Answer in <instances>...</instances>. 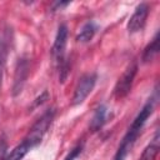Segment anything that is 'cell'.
<instances>
[{"label": "cell", "instance_id": "obj_1", "mask_svg": "<svg viewBox=\"0 0 160 160\" xmlns=\"http://www.w3.org/2000/svg\"><path fill=\"white\" fill-rule=\"evenodd\" d=\"M54 116H55L54 109L46 110L36 120V122L31 126V129L29 130L26 136L22 139V141L20 144H18L10 151V154L8 155V160H22L31 149L38 146L42 141L45 134L48 132V130H49V128L54 120Z\"/></svg>", "mask_w": 160, "mask_h": 160}, {"label": "cell", "instance_id": "obj_2", "mask_svg": "<svg viewBox=\"0 0 160 160\" xmlns=\"http://www.w3.org/2000/svg\"><path fill=\"white\" fill-rule=\"evenodd\" d=\"M158 96H156V91L155 94L148 99V101L144 104V106L141 108V110L139 111V114L135 116V119L132 120L131 125L129 126L128 131L125 132L121 142L119 144V148L112 158V160H125L126 156L129 155V152L131 151L132 146L136 142L138 136L140 135L146 120L150 118V115L154 111V106H155V101H156Z\"/></svg>", "mask_w": 160, "mask_h": 160}, {"label": "cell", "instance_id": "obj_3", "mask_svg": "<svg viewBox=\"0 0 160 160\" xmlns=\"http://www.w3.org/2000/svg\"><path fill=\"white\" fill-rule=\"evenodd\" d=\"M96 80H98V75L95 72L84 74L79 79V81H78V84H76V86L74 89V95H72V99H71V104L74 106L80 105V104H82L85 101V99L94 90Z\"/></svg>", "mask_w": 160, "mask_h": 160}, {"label": "cell", "instance_id": "obj_4", "mask_svg": "<svg viewBox=\"0 0 160 160\" xmlns=\"http://www.w3.org/2000/svg\"><path fill=\"white\" fill-rule=\"evenodd\" d=\"M136 74H138V64L134 61V62H131V64L125 69V71L122 72V75L119 78V80H118L116 84H115V88H114V96H115L118 100L124 99V98L130 92Z\"/></svg>", "mask_w": 160, "mask_h": 160}, {"label": "cell", "instance_id": "obj_5", "mask_svg": "<svg viewBox=\"0 0 160 160\" xmlns=\"http://www.w3.org/2000/svg\"><path fill=\"white\" fill-rule=\"evenodd\" d=\"M68 38H69V29L65 24H61L58 28L55 40H54V45H52V50H51L52 58L56 61L58 68L66 61L65 50H66V45H68Z\"/></svg>", "mask_w": 160, "mask_h": 160}, {"label": "cell", "instance_id": "obj_6", "mask_svg": "<svg viewBox=\"0 0 160 160\" xmlns=\"http://www.w3.org/2000/svg\"><path fill=\"white\" fill-rule=\"evenodd\" d=\"M29 69H30L29 60L26 58H19L16 62V68H15L14 82H12V89H11L12 96H18L19 94H21L24 85L26 82L28 75H29Z\"/></svg>", "mask_w": 160, "mask_h": 160}, {"label": "cell", "instance_id": "obj_7", "mask_svg": "<svg viewBox=\"0 0 160 160\" xmlns=\"http://www.w3.org/2000/svg\"><path fill=\"white\" fill-rule=\"evenodd\" d=\"M148 15H149V5L146 2H141L139 4L132 15L130 16L129 21H128V31L134 34V32H139L144 29L145 24H146V19H148Z\"/></svg>", "mask_w": 160, "mask_h": 160}, {"label": "cell", "instance_id": "obj_8", "mask_svg": "<svg viewBox=\"0 0 160 160\" xmlns=\"http://www.w3.org/2000/svg\"><path fill=\"white\" fill-rule=\"evenodd\" d=\"M10 40H11V31H10L9 25H1L0 26V86H1L4 70H5V65L8 60Z\"/></svg>", "mask_w": 160, "mask_h": 160}, {"label": "cell", "instance_id": "obj_9", "mask_svg": "<svg viewBox=\"0 0 160 160\" xmlns=\"http://www.w3.org/2000/svg\"><path fill=\"white\" fill-rule=\"evenodd\" d=\"M106 119H108V108L101 104L99 105L94 114H92V118L90 120V124H89V128L91 131H99L106 122Z\"/></svg>", "mask_w": 160, "mask_h": 160}, {"label": "cell", "instance_id": "obj_10", "mask_svg": "<svg viewBox=\"0 0 160 160\" xmlns=\"http://www.w3.org/2000/svg\"><path fill=\"white\" fill-rule=\"evenodd\" d=\"M99 26L95 21H88L82 25V28L80 29L78 36H76V40L79 42H89L90 40H92V38L95 36L96 31H98Z\"/></svg>", "mask_w": 160, "mask_h": 160}, {"label": "cell", "instance_id": "obj_11", "mask_svg": "<svg viewBox=\"0 0 160 160\" xmlns=\"http://www.w3.org/2000/svg\"><path fill=\"white\" fill-rule=\"evenodd\" d=\"M159 148H160V144H159V132L156 131L152 140L150 141V144L144 149L141 156L139 160H156V156L159 154Z\"/></svg>", "mask_w": 160, "mask_h": 160}, {"label": "cell", "instance_id": "obj_12", "mask_svg": "<svg viewBox=\"0 0 160 160\" xmlns=\"http://www.w3.org/2000/svg\"><path fill=\"white\" fill-rule=\"evenodd\" d=\"M159 32H156L152 38V40L146 45V48L144 49L142 52V62H149L151 60H154L156 58V55L159 54Z\"/></svg>", "mask_w": 160, "mask_h": 160}, {"label": "cell", "instance_id": "obj_13", "mask_svg": "<svg viewBox=\"0 0 160 160\" xmlns=\"http://www.w3.org/2000/svg\"><path fill=\"white\" fill-rule=\"evenodd\" d=\"M82 148H84L82 144H78L76 146H74V148L68 152V155L65 156L64 160H75V159L82 152Z\"/></svg>", "mask_w": 160, "mask_h": 160}, {"label": "cell", "instance_id": "obj_14", "mask_svg": "<svg viewBox=\"0 0 160 160\" xmlns=\"http://www.w3.org/2000/svg\"><path fill=\"white\" fill-rule=\"evenodd\" d=\"M0 160H8V145L5 139H0Z\"/></svg>", "mask_w": 160, "mask_h": 160}, {"label": "cell", "instance_id": "obj_15", "mask_svg": "<svg viewBox=\"0 0 160 160\" xmlns=\"http://www.w3.org/2000/svg\"><path fill=\"white\" fill-rule=\"evenodd\" d=\"M68 5H70V1H56V2L52 4V6H51V11L62 10V9L66 8Z\"/></svg>", "mask_w": 160, "mask_h": 160}]
</instances>
